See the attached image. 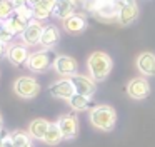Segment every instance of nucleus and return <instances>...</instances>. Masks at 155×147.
I'll list each match as a JSON object with an SVG mask.
<instances>
[{"mask_svg": "<svg viewBox=\"0 0 155 147\" xmlns=\"http://www.w3.org/2000/svg\"><path fill=\"white\" fill-rule=\"evenodd\" d=\"M88 119H90V124L95 129L108 132V130L114 129L115 122H117V112H115V109L112 105L102 104V105H95L90 110Z\"/></svg>", "mask_w": 155, "mask_h": 147, "instance_id": "nucleus-1", "label": "nucleus"}, {"mask_svg": "<svg viewBox=\"0 0 155 147\" xmlns=\"http://www.w3.org/2000/svg\"><path fill=\"white\" fill-rule=\"evenodd\" d=\"M87 69L95 82L105 80L112 70V59L105 52H94L87 60Z\"/></svg>", "mask_w": 155, "mask_h": 147, "instance_id": "nucleus-2", "label": "nucleus"}, {"mask_svg": "<svg viewBox=\"0 0 155 147\" xmlns=\"http://www.w3.org/2000/svg\"><path fill=\"white\" fill-rule=\"evenodd\" d=\"M14 92L22 99H34L40 94V84L28 75H22L14 82Z\"/></svg>", "mask_w": 155, "mask_h": 147, "instance_id": "nucleus-3", "label": "nucleus"}, {"mask_svg": "<svg viewBox=\"0 0 155 147\" xmlns=\"http://www.w3.org/2000/svg\"><path fill=\"white\" fill-rule=\"evenodd\" d=\"M118 3V13L117 20L120 25H130L138 17V7L135 0H117Z\"/></svg>", "mask_w": 155, "mask_h": 147, "instance_id": "nucleus-4", "label": "nucleus"}, {"mask_svg": "<svg viewBox=\"0 0 155 147\" xmlns=\"http://www.w3.org/2000/svg\"><path fill=\"white\" fill-rule=\"evenodd\" d=\"M48 92H50L52 97H55V99H62V100H70V97L75 94V87L74 84H72V79H67V77H64V79L57 80V82H54L50 87H48Z\"/></svg>", "mask_w": 155, "mask_h": 147, "instance_id": "nucleus-5", "label": "nucleus"}, {"mask_svg": "<svg viewBox=\"0 0 155 147\" xmlns=\"http://www.w3.org/2000/svg\"><path fill=\"white\" fill-rule=\"evenodd\" d=\"M127 94H128V97H132V99H135V100L145 99V97H148V94H150V82H148L145 77H135V79H132L130 82H128Z\"/></svg>", "mask_w": 155, "mask_h": 147, "instance_id": "nucleus-6", "label": "nucleus"}, {"mask_svg": "<svg viewBox=\"0 0 155 147\" xmlns=\"http://www.w3.org/2000/svg\"><path fill=\"white\" fill-rule=\"evenodd\" d=\"M57 125L60 129L64 139H75L78 134V119L75 114H65V115L58 117Z\"/></svg>", "mask_w": 155, "mask_h": 147, "instance_id": "nucleus-7", "label": "nucleus"}, {"mask_svg": "<svg viewBox=\"0 0 155 147\" xmlns=\"http://www.w3.org/2000/svg\"><path fill=\"white\" fill-rule=\"evenodd\" d=\"M50 63H52V59H50V53L47 50L32 52L27 59V67L32 72H45L50 67Z\"/></svg>", "mask_w": 155, "mask_h": 147, "instance_id": "nucleus-8", "label": "nucleus"}, {"mask_svg": "<svg viewBox=\"0 0 155 147\" xmlns=\"http://www.w3.org/2000/svg\"><path fill=\"white\" fill-rule=\"evenodd\" d=\"M54 65V70L62 77H74L77 74V60L74 57H68V55H58L57 59L52 62Z\"/></svg>", "mask_w": 155, "mask_h": 147, "instance_id": "nucleus-9", "label": "nucleus"}, {"mask_svg": "<svg viewBox=\"0 0 155 147\" xmlns=\"http://www.w3.org/2000/svg\"><path fill=\"white\" fill-rule=\"evenodd\" d=\"M72 79V84L75 87V92L80 94V95H85V97H92L97 90V84L95 80L92 79L90 75H82V74H75Z\"/></svg>", "mask_w": 155, "mask_h": 147, "instance_id": "nucleus-10", "label": "nucleus"}, {"mask_svg": "<svg viewBox=\"0 0 155 147\" xmlns=\"http://www.w3.org/2000/svg\"><path fill=\"white\" fill-rule=\"evenodd\" d=\"M44 32V25L40 23V20L32 19L28 22V25L25 27V30L22 32V43H25L27 47L35 45V43H40V37Z\"/></svg>", "mask_w": 155, "mask_h": 147, "instance_id": "nucleus-11", "label": "nucleus"}, {"mask_svg": "<svg viewBox=\"0 0 155 147\" xmlns=\"http://www.w3.org/2000/svg\"><path fill=\"white\" fill-rule=\"evenodd\" d=\"M137 70L143 77H152L155 75V53L152 52H142L135 60Z\"/></svg>", "mask_w": 155, "mask_h": 147, "instance_id": "nucleus-12", "label": "nucleus"}, {"mask_svg": "<svg viewBox=\"0 0 155 147\" xmlns=\"http://www.w3.org/2000/svg\"><path fill=\"white\" fill-rule=\"evenodd\" d=\"M62 25H64V30L67 33L78 35V33H82L85 29H87V20L84 19V15L72 13V15H68L67 19L62 20Z\"/></svg>", "mask_w": 155, "mask_h": 147, "instance_id": "nucleus-13", "label": "nucleus"}, {"mask_svg": "<svg viewBox=\"0 0 155 147\" xmlns=\"http://www.w3.org/2000/svg\"><path fill=\"white\" fill-rule=\"evenodd\" d=\"M94 12L98 15V19H117L118 13V3L117 0H97Z\"/></svg>", "mask_w": 155, "mask_h": 147, "instance_id": "nucleus-14", "label": "nucleus"}, {"mask_svg": "<svg viewBox=\"0 0 155 147\" xmlns=\"http://www.w3.org/2000/svg\"><path fill=\"white\" fill-rule=\"evenodd\" d=\"M7 55H8V60L14 65H22V63H27L30 52H28L27 45L20 42V43H12L7 50Z\"/></svg>", "mask_w": 155, "mask_h": 147, "instance_id": "nucleus-15", "label": "nucleus"}, {"mask_svg": "<svg viewBox=\"0 0 155 147\" xmlns=\"http://www.w3.org/2000/svg\"><path fill=\"white\" fill-rule=\"evenodd\" d=\"M55 3L57 0H38L35 5H32V12H34L35 20H45L54 13Z\"/></svg>", "mask_w": 155, "mask_h": 147, "instance_id": "nucleus-16", "label": "nucleus"}, {"mask_svg": "<svg viewBox=\"0 0 155 147\" xmlns=\"http://www.w3.org/2000/svg\"><path fill=\"white\" fill-rule=\"evenodd\" d=\"M60 40V30H58L57 25H45L44 32H42L40 37V45L44 49H52L55 47Z\"/></svg>", "mask_w": 155, "mask_h": 147, "instance_id": "nucleus-17", "label": "nucleus"}, {"mask_svg": "<svg viewBox=\"0 0 155 147\" xmlns=\"http://www.w3.org/2000/svg\"><path fill=\"white\" fill-rule=\"evenodd\" d=\"M48 127H50V122L45 119H34L30 124H28V130L27 132L30 134L32 139H37V140H44L45 134H47Z\"/></svg>", "mask_w": 155, "mask_h": 147, "instance_id": "nucleus-18", "label": "nucleus"}, {"mask_svg": "<svg viewBox=\"0 0 155 147\" xmlns=\"http://www.w3.org/2000/svg\"><path fill=\"white\" fill-rule=\"evenodd\" d=\"M28 22H30V20L24 19V17L17 15V13L14 12L7 20H4V25L7 27V29L10 30V32L14 33V35H22V32H24L25 27L28 25Z\"/></svg>", "mask_w": 155, "mask_h": 147, "instance_id": "nucleus-19", "label": "nucleus"}, {"mask_svg": "<svg viewBox=\"0 0 155 147\" xmlns=\"http://www.w3.org/2000/svg\"><path fill=\"white\" fill-rule=\"evenodd\" d=\"M74 9H75V3L72 2V0H57L55 9H54V15L57 17V19L64 20V19H67L68 15L74 13Z\"/></svg>", "mask_w": 155, "mask_h": 147, "instance_id": "nucleus-20", "label": "nucleus"}, {"mask_svg": "<svg viewBox=\"0 0 155 147\" xmlns=\"http://www.w3.org/2000/svg\"><path fill=\"white\" fill-rule=\"evenodd\" d=\"M10 140L14 142L15 147H34L30 134L24 132V130H15V132H10Z\"/></svg>", "mask_w": 155, "mask_h": 147, "instance_id": "nucleus-21", "label": "nucleus"}, {"mask_svg": "<svg viewBox=\"0 0 155 147\" xmlns=\"http://www.w3.org/2000/svg\"><path fill=\"white\" fill-rule=\"evenodd\" d=\"M68 105L72 107V110L75 112H82V110H87L88 105H90V97H85V95H80V94L75 92L74 95L70 97L68 100Z\"/></svg>", "mask_w": 155, "mask_h": 147, "instance_id": "nucleus-22", "label": "nucleus"}, {"mask_svg": "<svg viewBox=\"0 0 155 147\" xmlns=\"http://www.w3.org/2000/svg\"><path fill=\"white\" fill-rule=\"evenodd\" d=\"M62 139H64V135H62L57 122L50 124V127H48L47 134H45V137H44V142L47 144V145H57V144L62 142Z\"/></svg>", "mask_w": 155, "mask_h": 147, "instance_id": "nucleus-23", "label": "nucleus"}, {"mask_svg": "<svg viewBox=\"0 0 155 147\" xmlns=\"http://www.w3.org/2000/svg\"><path fill=\"white\" fill-rule=\"evenodd\" d=\"M15 12V5L10 0H0V20H7Z\"/></svg>", "mask_w": 155, "mask_h": 147, "instance_id": "nucleus-24", "label": "nucleus"}, {"mask_svg": "<svg viewBox=\"0 0 155 147\" xmlns=\"http://www.w3.org/2000/svg\"><path fill=\"white\" fill-rule=\"evenodd\" d=\"M14 33L10 32V30L7 29V27L4 25V22L0 23V42L2 43H5V45H7V43H10L12 40H14Z\"/></svg>", "mask_w": 155, "mask_h": 147, "instance_id": "nucleus-25", "label": "nucleus"}, {"mask_svg": "<svg viewBox=\"0 0 155 147\" xmlns=\"http://www.w3.org/2000/svg\"><path fill=\"white\" fill-rule=\"evenodd\" d=\"M10 137V132L5 129H0V147H4V142Z\"/></svg>", "mask_w": 155, "mask_h": 147, "instance_id": "nucleus-26", "label": "nucleus"}, {"mask_svg": "<svg viewBox=\"0 0 155 147\" xmlns=\"http://www.w3.org/2000/svg\"><path fill=\"white\" fill-rule=\"evenodd\" d=\"M12 3H14L15 5V9H17V7H22V5H25V3H27V0H10Z\"/></svg>", "mask_w": 155, "mask_h": 147, "instance_id": "nucleus-27", "label": "nucleus"}, {"mask_svg": "<svg viewBox=\"0 0 155 147\" xmlns=\"http://www.w3.org/2000/svg\"><path fill=\"white\" fill-rule=\"evenodd\" d=\"M5 53H7V49H5V43L0 42V57H4Z\"/></svg>", "mask_w": 155, "mask_h": 147, "instance_id": "nucleus-28", "label": "nucleus"}, {"mask_svg": "<svg viewBox=\"0 0 155 147\" xmlns=\"http://www.w3.org/2000/svg\"><path fill=\"white\" fill-rule=\"evenodd\" d=\"M4 147H15V145H14V142L10 140V137H8V139L4 142Z\"/></svg>", "mask_w": 155, "mask_h": 147, "instance_id": "nucleus-29", "label": "nucleus"}, {"mask_svg": "<svg viewBox=\"0 0 155 147\" xmlns=\"http://www.w3.org/2000/svg\"><path fill=\"white\" fill-rule=\"evenodd\" d=\"M0 129H4V117H2V114H0Z\"/></svg>", "mask_w": 155, "mask_h": 147, "instance_id": "nucleus-30", "label": "nucleus"}, {"mask_svg": "<svg viewBox=\"0 0 155 147\" xmlns=\"http://www.w3.org/2000/svg\"><path fill=\"white\" fill-rule=\"evenodd\" d=\"M37 2H38V0H27V3H30V7H32V5H35Z\"/></svg>", "mask_w": 155, "mask_h": 147, "instance_id": "nucleus-31", "label": "nucleus"}, {"mask_svg": "<svg viewBox=\"0 0 155 147\" xmlns=\"http://www.w3.org/2000/svg\"><path fill=\"white\" fill-rule=\"evenodd\" d=\"M72 2H74V3H75V2H85V0H72Z\"/></svg>", "mask_w": 155, "mask_h": 147, "instance_id": "nucleus-32", "label": "nucleus"}, {"mask_svg": "<svg viewBox=\"0 0 155 147\" xmlns=\"http://www.w3.org/2000/svg\"><path fill=\"white\" fill-rule=\"evenodd\" d=\"M0 23H2V20H0Z\"/></svg>", "mask_w": 155, "mask_h": 147, "instance_id": "nucleus-33", "label": "nucleus"}]
</instances>
